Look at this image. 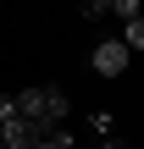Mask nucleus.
<instances>
[{
  "instance_id": "f257e3e1",
  "label": "nucleus",
  "mask_w": 144,
  "mask_h": 149,
  "mask_svg": "<svg viewBox=\"0 0 144 149\" xmlns=\"http://www.w3.org/2000/svg\"><path fill=\"white\" fill-rule=\"evenodd\" d=\"M17 111L39 127V133H55L61 122H67V111H72V100H67V88H55V83H44V88H22L17 94Z\"/></svg>"
},
{
  "instance_id": "f03ea898",
  "label": "nucleus",
  "mask_w": 144,
  "mask_h": 149,
  "mask_svg": "<svg viewBox=\"0 0 144 149\" xmlns=\"http://www.w3.org/2000/svg\"><path fill=\"white\" fill-rule=\"evenodd\" d=\"M128 61H133L128 39H100V44H94V55H89V66H94L100 77H122V72H128Z\"/></svg>"
},
{
  "instance_id": "7ed1b4c3",
  "label": "nucleus",
  "mask_w": 144,
  "mask_h": 149,
  "mask_svg": "<svg viewBox=\"0 0 144 149\" xmlns=\"http://www.w3.org/2000/svg\"><path fill=\"white\" fill-rule=\"evenodd\" d=\"M89 133H94V138H111V133H117V116H111V111H89Z\"/></svg>"
},
{
  "instance_id": "20e7f679",
  "label": "nucleus",
  "mask_w": 144,
  "mask_h": 149,
  "mask_svg": "<svg viewBox=\"0 0 144 149\" xmlns=\"http://www.w3.org/2000/svg\"><path fill=\"white\" fill-rule=\"evenodd\" d=\"M111 17H122V22H139V17H144V0H111Z\"/></svg>"
},
{
  "instance_id": "39448f33",
  "label": "nucleus",
  "mask_w": 144,
  "mask_h": 149,
  "mask_svg": "<svg viewBox=\"0 0 144 149\" xmlns=\"http://www.w3.org/2000/svg\"><path fill=\"white\" fill-rule=\"evenodd\" d=\"M28 149H72V133H61V127H55V133H44L39 144H28Z\"/></svg>"
},
{
  "instance_id": "423d86ee",
  "label": "nucleus",
  "mask_w": 144,
  "mask_h": 149,
  "mask_svg": "<svg viewBox=\"0 0 144 149\" xmlns=\"http://www.w3.org/2000/svg\"><path fill=\"white\" fill-rule=\"evenodd\" d=\"M78 6H83V17H89V22H100V17H111V0H78Z\"/></svg>"
},
{
  "instance_id": "0eeeda50",
  "label": "nucleus",
  "mask_w": 144,
  "mask_h": 149,
  "mask_svg": "<svg viewBox=\"0 0 144 149\" xmlns=\"http://www.w3.org/2000/svg\"><path fill=\"white\" fill-rule=\"evenodd\" d=\"M122 39H128V50H144V17H139V22H128Z\"/></svg>"
},
{
  "instance_id": "6e6552de",
  "label": "nucleus",
  "mask_w": 144,
  "mask_h": 149,
  "mask_svg": "<svg viewBox=\"0 0 144 149\" xmlns=\"http://www.w3.org/2000/svg\"><path fill=\"white\" fill-rule=\"evenodd\" d=\"M94 149H122V138L111 133V138H94Z\"/></svg>"
},
{
  "instance_id": "1a4fd4ad",
  "label": "nucleus",
  "mask_w": 144,
  "mask_h": 149,
  "mask_svg": "<svg viewBox=\"0 0 144 149\" xmlns=\"http://www.w3.org/2000/svg\"><path fill=\"white\" fill-rule=\"evenodd\" d=\"M0 149H11V144H0Z\"/></svg>"
}]
</instances>
